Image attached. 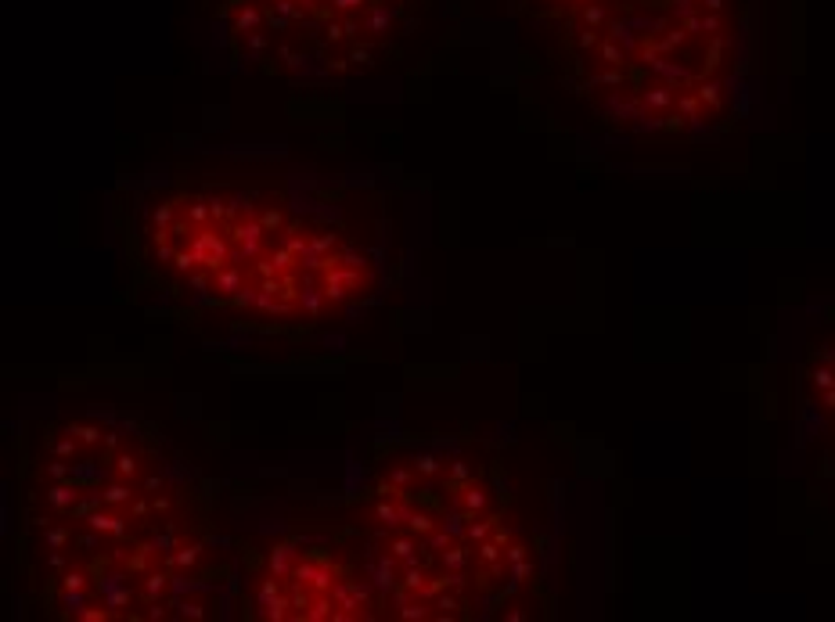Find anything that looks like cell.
Instances as JSON below:
<instances>
[{
    "label": "cell",
    "mask_w": 835,
    "mask_h": 622,
    "mask_svg": "<svg viewBox=\"0 0 835 622\" xmlns=\"http://www.w3.org/2000/svg\"><path fill=\"white\" fill-rule=\"evenodd\" d=\"M461 507H465L468 515H483L486 507H490V493H486L483 486H468V489H465V500H461Z\"/></svg>",
    "instance_id": "obj_1"
},
{
    "label": "cell",
    "mask_w": 835,
    "mask_h": 622,
    "mask_svg": "<svg viewBox=\"0 0 835 622\" xmlns=\"http://www.w3.org/2000/svg\"><path fill=\"white\" fill-rule=\"evenodd\" d=\"M259 223H263V231H266L270 238L281 234V231H285V209H281V205H266L263 216H259Z\"/></svg>",
    "instance_id": "obj_2"
},
{
    "label": "cell",
    "mask_w": 835,
    "mask_h": 622,
    "mask_svg": "<svg viewBox=\"0 0 835 622\" xmlns=\"http://www.w3.org/2000/svg\"><path fill=\"white\" fill-rule=\"evenodd\" d=\"M137 471H141V457H137V454H119V457H116V475H123V479L134 482Z\"/></svg>",
    "instance_id": "obj_3"
}]
</instances>
